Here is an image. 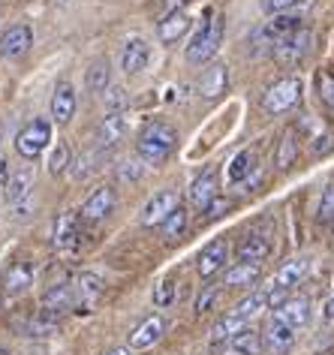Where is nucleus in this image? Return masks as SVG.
I'll return each instance as SVG.
<instances>
[{
    "label": "nucleus",
    "mask_w": 334,
    "mask_h": 355,
    "mask_svg": "<svg viewBox=\"0 0 334 355\" xmlns=\"http://www.w3.org/2000/svg\"><path fill=\"white\" fill-rule=\"evenodd\" d=\"M271 319H277V322L301 331V328L310 325V301L307 298H286L280 307H274V316Z\"/></svg>",
    "instance_id": "obj_13"
},
{
    "label": "nucleus",
    "mask_w": 334,
    "mask_h": 355,
    "mask_svg": "<svg viewBox=\"0 0 334 355\" xmlns=\"http://www.w3.org/2000/svg\"><path fill=\"white\" fill-rule=\"evenodd\" d=\"M214 196H217V172L214 168H205V172L190 184V205L193 208H205Z\"/></svg>",
    "instance_id": "obj_22"
},
{
    "label": "nucleus",
    "mask_w": 334,
    "mask_h": 355,
    "mask_svg": "<svg viewBox=\"0 0 334 355\" xmlns=\"http://www.w3.org/2000/svg\"><path fill=\"white\" fill-rule=\"evenodd\" d=\"M307 51H310V31L301 28V31L289 33V37H283V40H277L274 49H271V55H274L277 64L292 67L307 55Z\"/></svg>",
    "instance_id": "obj_6"
},
{
    "label": "nucleus",
    "mask_w": 334,
    "mask_h": 355,
    "mask_svg": "<svg viewBox=\"0 0 334 355\" xmlns=\"http://www.w3.org/2000/svg\"><path fill=\"white\" fill-rule=\"evenodd\" d=\"M73 114H76V87L69 82H60L55 94H51V121L58 127H67L73 121Z\"/></svg>",
    "instance_id": "obj_17"
},
{
    "label": "nucleus",
    "mask_w": 334,
    "mask_h": 355,
    "mask_svg": "<svg viewBox=\"0 0 334 355\" xmlns=\"http://www.w3.org/2000/svg\"><path fill=\"white\" fill-rule=\"evenodd\" d=\"M259 274H262L259 265H253V262H238V265H232V268L223 274V286H226V289H250L253 283L259 280Z\"/></svg>",
    "instance_id": "obj_23"
},
{
    "label": "nucleus",
    "mask_w": 334,
    "mask_h": 355,
    "mask_svg": "<svg viewBox=\"0 0 334 355\" xmlns=\"http://www.w3.org/2000/svg\"><path fill=\"white\" fill-rule=\"evenodd\" d=\"M223 91H226V67L223 64L208 67L205 76L199 78V94L205 96V100H217Z\"/></svg>",
    "instance_id": "obj_28"
},
{
    "label": "nucleus",
    "mask_w": 334,
    "mask_h": 355,
    "mask_svg": "<svg viewBox=\"0 0 334 355\" xmlns=\"http://www.w3.org/2000/svg\"><path fill=\"white\" fill-rule=\"evenodd\" d=\"M331 148H334V139H331V136H316V141H313V154H328Z\"/></svg>",
    "instance_id": "obj_45"
},
{
    "label": "nucleus",
    "mask_w": 334,
    "mask_h": 355,
    "mask_svg": "<svg viewBox=\"0 0 334 355\" xmlns=\"http://www.w3.org/2000/svg\"><path fill=\"white\" fill-rule=\"evenodd\" d=\"M166 334V319L160 313L142 319L133 331H130V349H151V346Z\"/></svg>",
    "instance_id": "obj_14"
},
{
    "label": "nucleus",
    "mask_w": 334,
    "mask_h": 355,
    "mask_svg": "<svg viewBox=\"0 0 334 355\" xmlns=\"http://www.w3.org/2000/svg\"><path fill=\"white\" fill-rule=\"evenodd\" d=\"M244 328V319L241 316H235V313H226V316H220L214 328H211V355H220L226 349V343L232 340L235 334H238Z\"/></svg>",
    "instance_id": "obj_18"
},
{
    "label": "nucleus",
    "mask_w": 334,
    "mask_h": 355,
    "mask_svg": "<svg viewBox=\"0 0 334 355\" xmlns=\"http://www.w3.org/2000/svg\"><path fill=\"white\" fill-rule=\"evenodd\" d=\"M295 3H298V0H265V10H268V12H274V15H280V12L292 10Z\"/></svg>",
    "instance_id": "obj_44"
},
{
    "label": "nucleus",
    "mask_w": 334,
    "mask_h": 355,
    "mask_svg": "<svg viewBox=\"0 0 334 355\" xmlns=\"http://www.w3.org/2000/svg\"><path fill=\"white\" fill-rule=\"evenodd\" d=\"M6 181H10V166L6 159H0V187H6Z\"/></svg>",
    "instance_id": "obj_48"
},
{
    "label": "nucleus",
    "mask_w": 334,
    "mask_h": 355,
    "mask_svg": "<svg viewBox=\"0 0 334 355\" xmlns=\"http://www.w3.org/2000/svg\"><path fill=\"white\" fill-rule=\"evenodd\" d=\"M30 46H33V31L28 24H12V28L0 37V55L10 58V60L28 55Z\"/></svg>",
    "instance_id": "obj_15"
},
{
    "label": "nucleus",
    "mask_w": 334,
    "mask_h": 355,
    "mask_svg": "<svg viewBox=\"0 0 334 355\" xmlns=\"http://www.w3.org/2000/svg\"><path fill=\"white\" fill-rule=\"evenodd\" d=\"M33 181H37V175H33V168H30V166L19 168V172H15L10 181H6V202H10V205H15V202L30 199Z\"/></svg>",
    "instance_id": "obj_24"
},
{
    "label": "nucleus",
    "mask_w": 334,
    "mask_h": 355,
    "mask_svg": "<svg viewBox=\"0 0 334 355\" xmlns=\"http://www.w3.org/2000/svg\"><path fill=\"white\" fill-rule=\"evenodd\" d=\"M184 229H187V211L178 205L169 217L163 220V238H166L169 244H175V241H178V238L184 235Z\"/></svg>",
    "instance_id": "obj_30"
},
{
    "label": "nucleus",
    "mask_w": 334,
    "mask_h": 355,
    "mask_svg": "<svg viewBox=\"0 0 334 355\" xmlns=\"http://www.w3.org/2000/svg\"><path fill=\"white\" fill-rule=\"evenodd\" d=\"M220 40H223V19L220 15H205V24L196 31V37L187 46V60L190 64H208L217 55Z\"/></svg>",
    "instance_id": "obj_2"
},
{
    "label": "nucleus",
    "mask_w": 334,
    "mask_h": 355,
    "mask_svg": "<svg viewBox=\"0 0 334 355\" xmlns=\"http://www.w3.org/2000/svg\"><path fill=\"white\" fill-rule=\"evenodd\" d=\"M325 319H331V322H334V295L325 301Z\"/></svg>",
    "instance_id": "obj_49"
},
{
    "label": "nucleus",
    "mask_w": 334,
    "mask_h": 355,
    "mask_svg": "<svg viewBox=\"0 0 334 355\" xmlns=\"http://www.w3.org/2000/svg\"><path fill=\"white\" fill-rule=\"evenodd\" d=\"M319 94H322V100L325 105L334 112V76L331 73H322L319 76Z\"/></svg>",
    "instance_id": "obj_43"
},
{
    "label": "nucleus",
    "mask_w": 334,
    "mask_h": 355,
    "mask_svg": "<svg viewBox=\"0 0 334 355\" xmlns=\"http://www.w3.org/2000/svg\"><path fill=\"white\" fill-rule=\"evenodd\" d=\"M190 0H169L166 3V15H172V12H184V6H187Z\"/></svg>",
    "instance_id": "obj_47"
},
{
    "label": "nucleus",
    "mask_w": 334,
    "mask_h": 355,
    "mask_svg": "<svg viewBox=\"0 0 334 355\" xmlns=\"http://www.w3.org/2000/svg\"><path fill=\"white\" fill-rule=\"evenodd\" d=\"M295 159H298V139H295V132H283L280 141H277L274 163H277L280 172H286V168L295 166Z\"/></svg>",
    "instance_id": "obj_29"
},
{
    "label": "nucleus",
    "mask_w": 334,
    "mask_h": 355,
    "mask_svg": "<svg viewBox=\"0 0 334 355\" xmlns=\"http://www.w3.org/2000/svg\"><path fill=\"white\" fill-rule=\"evenodd\" d=\"M175 295H178V286H175L172 277H166V280H160L154 286V304L157 307H172L175 304Z\"/></svg>",
    "instance_id": "obj_35"
},
{
    "label": "nucleus",
    "mask_w": 334,
    "mask_h": 355,
    "mask_svg": "<svg viewBox=\"0 0 334 355\" xmlns=\"http://www.w3.org/2000/svg\"><path fill=\"white\" fill-rule=\"evenodd\" d=\"M96 159H100V154H94V150H91V154H85L82 159H78V166L73 168V178H76V181H85L87 175L100 168V163H96Z\"/></svg>",
    "instance_id": "obj_42"
},
{
    "label": "nucleus",
    "mask_w": 334,
    "mask_h": 355,
    "mask_svg": "<svg viewBox=\"0 0 334 355\" xmlns=\"http://www.w3.org/2000/svg\"><path fill=\"white\" fill-rule=\"evenodd\" d=\"M124 136H127V114L124 112H109L100 121V130H96L100 148H115Z\"/></svg>",
    "instance_id": "obj_19"
},
{
    "label": "nucleus",
    "mask_w": 334,
    "mask_h": 355,
    "mask_svg": "<svg viewBox=\"0 0 334 355\" xmlns=\"http://www.w3.org/2000/svg\"><path fill=\"white\" fill-rule=\"evenodd\" d=\"M229 208H232V199H226V196H214L205 208H202V211H205V214H202V220H205V223H211V220H220V217L229 214Z\"/></svg>",
    "instance_id": "obj_39"
},
{
    "label": "nucleus",
    "mask_w": 334,
    "mask_h": 355,
    "mask_svg": "<svg viewBox=\"0 0 334 355\" xmlns=\"http://www.w3.org/2000/svg\"><path fill=\"white\" fill-rule=\"evenodd\" d=\"M85 85L91 94H105L112 87V67L105 58H96L91 67H87V76H85Z\"/></svg>",
    "instance_id": "obj_25"
},
{
    "label": "nucleus",
    "mask_w": 334,
    "mask_h": 355,
    "mask_svg": "<svg viewBox=\"0 0 334 355\" xmlns=\"http://www.w3.org/2000/svg\"><path fill=\"white\" fill-rule=\"evenodd\" d=\"M259 346H262V337L256 331H250V328H241V331L229 340V349H238L244 355H256Z\"/></svg>",
    "instance_id": "obj_32"
},
{
    "label": "nucleus",
    "mask_w": 334,
    "mask_h": 355,
    "mask_svg": "<svg viewBox=\"0 0 334 355\" xmlns=\"http://www.w3.org/2000/svg\"><path fill=\"white\" fill-rule=\"evenodd\" d=\"M175 141H178L175 127H169V123H151V127L142 130V136L136 141L139 159H142V163H151V166H163L166 159L172 157Z\"/></svg>",
    "instance_id": "obj_1"
},
{
    "label": "nucleus",
    "mask_w": 334,
    "mask_h": 355,
    "mask_svg": "<svg viewBox=\"0 0 334 355\" xmlns=\"http://www.w3.org/2000/svg\"><path fill=\"white\" fill-rule=\"evenodd\" d=\"M319 355H334V352H319Z\"/></svg>",
    "instance_id": "obj_52"
},
{
    "label": "nucleus",
    "mask_w": 334,
    "mask_h": 355,
    "mask_svg": "<svg viewBox=\"0 0 334 355\" xmlns=\"http://www.w3.org/2000/svg\"><path fill=\"white\" fill-rule=\"evenodd\" d=\"M265 307H268V295H265V289H262V292H253V295H247L244 301H238V307H235L232 313L241 316L244 322H247L250 316H256L259 310H265Z\"/></svg>",
    "instance_id": "obj_31"
},
{
    "label": "nucleus",
    "mask_w": 334,
    "mask_h": 355,
    "mask_svg": "<svg viewBox=\"0 0 334 355\" xmlns=\"http://www.w3.org/2000/svg\"><path fill=\"white\" fill-rule=\"evenodd\" d=\"M127 105H130V94H127V87L112 85L109 91H105V109H109V112H127Z\"/></svg>",
    "instance_id": "obj_38"
},
{
    "label": "nucleus",
    "mask_w": 334,
    "mask_h": 355,
    "mask_svg": "<svg viewBox=\"0 0 334 355\" xmlns=\"http://www.w3.org/2000/svg\"><path fill=\"white\" fill-rule=\"evenodd\" d=\"M69 163H73V154H69V145L67 141H58L49 154V175H64Z\"/></svg>",
    "instance_id": "obj_34"
},
{
    "label": "nucleus",
    "mask_w": 334,
    "mask_h": 355,
    "mask_svg": "<svg viewBox=\"0 0 334 355\" xmlns=\"http://www.w3.org/2000/svg\"><path fill=\"white\" fill-rule=\"evenodd\" d=\"M73 292H76V304L87 310V307H94L96 301L103 298L105 283H103L100 274H94V271H82V274L76 277V283H73Z\"/></svg>",
    "instance_id": "obj_16"
},
{
    "label": "nucleus",
    "mask_w": 334,
    "mask_h": 355,
    "mask_svg": "<svg viewBox=\"0 0 334 355\" xmlns=\"http://www.w3.org/2000/svg\"><path fill=\"white\" fill-rule=\"evenodd\" d=\"M115 202H118V196H115V187H100V190H94L91 196H87V202L82 205V217L85 223H103L105 217L115 211Z\"/></svg>",
    "instance_id": "obj_8"
},
{
    "label": "nucleus",
    "mask_w": 334,
    "mask_h": 355,
    "mask_svg": "<svg viewBox=\"0 0 334 355\" xmlns=\"http://www.w3.org/2000/svg\"><path fill=\"white\" fill-rule=\"evenodd\" d=\"M217 301H220V289L217 286H205L202 289V295L196 298V316L211 313V310L217 307Z\"/></svg>",
    "instance_id": "obj_40"
},
{
    "label": "nucleus",
    "mask_w": 334,
    "mask_h": 355,
    "mask_svg": "<svg viewBox=\"0 0 334 355\" xmlns=\"http://www.w3.org/2000/svg\"><path fill=\"white\" fill-rule=\"evenodd\" d=\"M30 208H33V202H30V199H24V202H15V205H12V217H15V220H24V217H30Z\"/></svg>",
    "instance_id": "obj_46"
},
{
    "label": "nucleus",
    "mask_w": 334,
    "mask_h": 355,
    "mask_svg": "<svg viewBox=\"0 0 334 355\" xmlns=\"http://www.w3.org/2000/svg\"><path fill=\"white\" fill-rule=\"evenodd\" d=\"M226 355H244V352H238V349H229V352H226Z\"/></svg>",
    "instance_id": "obj_51"
},
{
    "label": "nucleus",
    "mask_w": 334,
    "mask_h": 355,
    "mask_svg": "<svg viewBox=\"0 0 334 355\" xmlns=\"http://www.w3.org/2000/svg\"><path fill=\"white\" fill-rule=\"evenodd\" d=\"M78 241H82V217L76 211H64L55 220V247L67 256H76Z\"/></svg>",
    "instance_id": "obj_5"
},
{
    "label": "nucleus",
    "mask_w": 334,
    "mask_h": 355,
    "mask_svg": "<svg viewBox=\"0 0 334 355\" xmlns=\"http://www.w3.org/2000/svg\"><path fill=\"white\" fill-rule=\"evenodd\" d=\"M121 69H124L127 76L133 73H142L148 67V60H151V46H148L145 37H130L124 40V46H121Z\"/></svg>",
    "instance_id": "obj_9"
},
{
    "label": "nucleus",
    "mask_w": 334,
    "mask_h": 355,
    "mask_svg": "<svg viewBox=\"0 0 334 355\" xmlns=\"http://www.w3.org/2000/svg\"><path fill=\"white\" fill-rule=\"evenodd\" d=\"M145 175V166L142 159H124V163L118 166V181L121 184H139Z\"/></svg>",
    "instance_id": "obj_37"
},
{
    "label": "nucleus",
    "mask_w": 334,
    "mask_h": 355,
    "mask_svg": "<svg viewBox=\"0 0 334 355\" xmlns=\"http://www.w3.org/2000/svg\"><path fill=\"white\" fill-rule=\"evenodd\" d=\"M49 141H51V123L49 121H30L28 127H21V132L15 136V150L24 157V159H37L42 150L49 148Z\"/></svg>",
    "instance_id": "obj_4"
},
{
    "label": "nucleus",
    "mask_w": 334,
    "mask_h": 355,
    "mask_svg": "<svg viewBox=\"0 0 334 355\" xmlns=\"http://www.w3.org/2000/svg\"><path fill=\"white\" fill-rule=\"evenodd\" d=\"M253 150H241V154H235L232 157V163H229V181L232 184H241L244 178H247L253 172Z\"/></svg>",
    "instance_id": "obj_33"
},
{
    "label": "nucleus",
    "mask_w": 334,
    "mask_h": 355,
    "mask_svg": "<svg viewBox=\"0 0 334 355\" xmlns=\"http://www.w3.org/2000/svg\"><path fill=\"white\" fill-rule=\"evenodd\" d=\"M69 307H76L73 283H55L51 289H46V295H42V301H39V313L58 319V322H60V316H64Z\"/></svg>",
    "instance_id": "obj_7"
},
{
    "label": "nucleus",
    "mask_w": 334,
    "mask_h": 355,
    "mask_svg": "<svg viewBox=\"0 0 334 355\" xmlns=\"http://www.w3.org/2000/svg\"><path fill=\"white\" fill-rule=\"evenodd\" d=\"M298 100H301V82L295 76H289L268 87L265 96H262V109L268 114H286L289 109H295Z\"/></svg>",
    "instance_id": "obj_3"
},
{
    "label": "nucleus",
    "mask_w": 334,
    "mask_h": 355,
    "mask_svg": "<svg viewBox=\"0 0 334 355\" xmlns=\"http://www.w3.org/2000/svg\"><path fill=\"white\" fill-rule=\"evenodd\" d=\"M226 259H229V244H226L223 238H217L214 244H208L205 250L199 253V259H196V271H199V277L211 280L214 274H220V271L226 268Z\"/></svg>",
    "instance_id": "obj_12"
},
{
    "label": "nucleus",
    "mask_w": 334,
    "mask_h": 355,
    "mask_svg": "<svg viewBox=\"0 0 334 355\" xmlns=\"http://www.w3.org/2000/svg\"><path fill=\"white\" fill-rule=\"evenodd\" d=\"M175 208H178V193L175 190H160L157 196L148 199V205L142 208V217L139 220H142V226H148V229L163 226V220L169 217Z\"/></svg>",
    "instance_id": "obj_10"
},
{
    "label": "nucleus",
    "mask_w": 334,
    "mask_h": 355,
    "mask_svg": "<svg viewBox=\"0 0 334 355\" xmlns=\"http://www.w3.org/2000/svg\"><path fill=\"white\" fill-rule=\"evenodd\" d=\"M262 184H265V172H262V168L256 166V168H253V172H250L247 178H244L241 184H235V190H238L241 196H250V193H256V190L262 187Z\"/></svg>",
    "instance_id": "obj_41"
},
{
    "label": "nucleus",
    "mask_w": 334,
    "mask_h": 355,
    "mask_svg": "<svg viewBox=\"0 0 334 355\" xmlns=\"http://www.w3.org/2000/svg\"><path fill=\"white\" fill-rule=\"evenodd\" d=\"M271 253V238L262 235V232H250L244 241L238 244V262H253V265H262Z\"/></svg>",
    "instance_id": "obj_21"
},
{
    "label": "nucleus",
    "mask_w": 334,
    "mask_h": 355,
    "mask_svg": "<svg viewBox=\"0 0 334 355\" xmlns=\"http://www.w3.org/2000/svg\"><path fill=\"white\" fill-rule=\"evenodd\" d=\"M316 220L322 226H334V184L322 190V199H319V211H316Z\"/></svg>",
    "instance_id": "obj_36"
},
{
    "label": "nucleus",
    "mask_w": 334,
    "mask_h": 355,
    "mask_svg": "<svg viewBox=\"0 0 334 355\" xmlns=\"http://www.w3.org/2000/svg\"><path fill=\"white\" fill-rule=\"evenodd\" d=\"M190 31V15L187 12H172V15H163L160 28H157V33H160V40L169 46V42H178L184 33Z\"/></svg>",
    "instance_id": "obj_27"
},
{
    "label": "nucleus",
    "mask_w": 334,
    "mask_h": 355,
    "mask_svg": "<svg viewBox=\"0 0 334 355\" xmlns=\"http://www.w3.org/2000/svg\"><path fill=\"white\" fill-rule=\"evenodd\" d=\"M298 340V331L295 328H289L283 322H277V319H271L265 334H262V346L271 352V355H289L292 352V346Z\"/></svg>",
    "instance_id": "obj_11"
},
{
    "label": "nucleus",
    "mask_w": 334,
    "mask_h": 355,
    "mask_svg": "<svg viewBox=\"0 0 334 355\" xmlns=\"http://www.w3.org/2000/svg\"><path fill=\"white\" fill-rule=\"evenodd\" d=\"M105 355H130V346H121V349H112V352H105Z\"/></svg>",
    "instance_id": "obj_50"
},
{
    "label": "nucleus",
    "mask_w": 334,
    "mask_h": 355,
    "mask_svg": "<svg viewBox=\"0 0 334 355\" xmlns=\"http://www.w3.org/2000/svg\"><path fill=\"white\" fill-rule=\"evenodd\" d=\"M295 31H301V19L292 15V12H280L265 24V28H262V37L277 42V40H283V37H289V33H295Z\"/></svg>",
    "instance_id": "obj_26"
},
{
    "label": "nucleus",
    "mask_w": 334,
    "mask_h": 355,
    "mask_svg": "<svg viewBox=\"0 0 334 355\" xmlns=\"http://www.w3.org/2000/svg\"><path fill=\"white\" fill-rule=\"evenodd\" d=\"M0 307H3V298H0Z\"/></svg>",
    "instance_id": "obj_53"
},
{
    "label": "nucleus",
    "mask_w": 334,
    "mask_h": 355,
    "mask_svg": "<svg viewBox=\"0 0 334 355\" xmlns=\"http://www.w3.org/2000/svg\"><path fill=\"white\" fill-rule=\"evenodd\" d=\"M33 286V265L28 259H19V262H12L10 265V271H6V277H3V289H6V295H24Z\"/></svg>",
    "instance_id": "obj_20"
}]
</instances>
